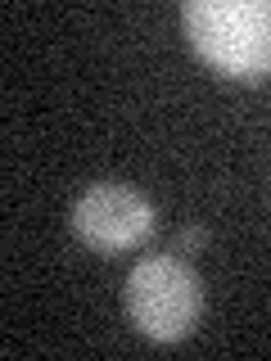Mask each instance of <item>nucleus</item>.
<instances>
[{
	"label": "nucleus",
	"mask_w": 271,
	"mask_h": 361,
	"mask_svg": "<svg viewBox=\"0 0 271 361\" xmlns=\"http://www.w3.org/2000/svg\"><path fill=\"white\" fill-rule=\"evenodd\" d=\"M127 312L145 338L176 343L195 330L203 312V285L176 257H145L127 276Z\"/></svg>",
	"instance_id": "obj_2"
},
{
	"label": "nucleus",
	"mask_w": 271,
	"mask_h": 361,
	"mask_svg": "<svg viewBox=\"0 0 271 361\" xmlns=\"http://www.w3.org/2000/svg\"><path fill=\"white\" fill-rule=\"evenodd\" d=\"M203 240H208L203 231H181V248H199Z\"/></svg>",
	"instance_id": "obj_4"
},
{
	"label": "nucleus",
	"mask_w": 271,
	"mask_h": 361,
	"mask_svg": "<svg viewBox=\"0 0 271 361\" xmlns=\"http://www.w3.org/2000/svg\"><path fill=\"white\" fill-rule=\"evenodd\" d=\"M181 23L222 77L258 82L271 73V0H186Z\"/></svg>",
	"instance_id": "obj_1"
},
{
	"label": "nucleus",
	"mask_w": 271,
	"mask_h": 361,
	"mask_svg": "<svg viewBox=\"0 0 271 361\" xmlns=\"http://www.w3.org/2000/svg\"><path fill=\"white\" fill-rule=\"evenodd\" d=\"M73 231L100 253H122V248L150 240L154 208L131 185H90L73 208Z\"/></svg>",
	"instance_id": "obj_3"
}]
</instances>
